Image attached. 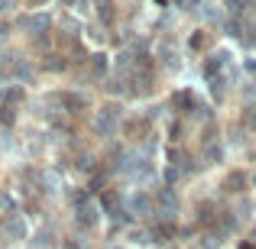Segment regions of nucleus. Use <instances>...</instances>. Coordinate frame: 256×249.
Masks as SVG:
<instances>
[{"instance_id":"f257e3e1","label":"nucleus","mask_w":256,"mask_h":249,"mask_svg":"<svg viewBox=\"0 0 256 249\" xmlns=\"http://www.w3.org/2000/svg\"><path fill=\"white\" fill-rule=\"evenodd\" d=\"M26 233H30V224H26L23 214H10L4 220V237L6 240H26Z\"/></svg>"},{"instance_id":"f03ea898","label":"nucleus","mask_w":256,"mask_h":249,"mask_svg":"<svg viewBox=\"0 0 256 249\" xmlns=\"http://www.w3.org/2000/svg\"><path fill=\"white\" fill-rule=\"evenodd\" d=\"M117 120H120V107H117V104L104 107V110H100V117H98V130H100V133H114Z\"/></svg>"},{"instance_id":"7ed1b4c3","label":"nucleus","mask_w":256,"mask_h":249,"mask_svg":"<svg viewBox=\"0 0 256 249\" xmlns=\"http://www.w3.org/2000/svg\"><path fill=\"white\" fill-rule=\"evenodd\" d=\"M159 214H162L166 220H172L175 214H178V198H175V191H169V188L159 194Z\"/></svg>"},{"instance_id":"20e7f679","label":"nucleus","mask_w":256,"mask_h":249,"mask_svg":"<svg viewBox=\"0 0 256 249\" xmlns=\"http://www.w3.org/2000/svg\"><path fill=\"white\" fill-rule=\"evenodd\" d=\"M98 220H100L98 204H88V201H82V207H78V227H82V230H88V227H94Z\"/></svg>"},{"instance_id":"39448f33","label":"nucleus","mask_w":256,"mask_h":249,"mask_svg":"<svg viewBox=\"0 0 256 249\" xmlns=\"http://www.w3.org/2000/svg\"><path fill=\"white\" fill-rule=\"evenodd\" d=\"M0 100H4L6 107L20 104V100H23V84H4V87H0Z\"/></svg>"},{"instance_id":"423d86ee","label":"nucleus","mask_w":256,"mask_h":249,"mask_svg":"<svg viewBox=\"0 0 256 249\" xmlns=\"http://www.w3.org/2000/svg\"><path fill=\"white\" fill-rule=\"evenodd\" d=\"M150 198L146 194H130L126 198V211H133V214H150Z\"/></svg>"},{"instance_id":"0eeeda50","label":"nucleus","mask_w":256,"mask_h":249,"mask_svg":"<svg viewBox=\"0 0 256 249\" xmlns=\"http://www.w3.org/2000/svg\"><path fill=\"white\" fill-rule=\"evenodd\" d=\"M26 29L32 32V36H42L46 29H49V16L46 13H39V16H32V19H26Z\"/></svg>"},{"instance_id":"6e6552de","label":"nucleus","mask_w":256,"mask_h":249,"mask_svg":"<svg viewBox=\"0 0 256 249\" xmlns=\"http://www.w3.org/2000/svg\"><path fill=\"white\" fill-rule=\"evenodd\" d=\"M220 237H224V233H218V230H208L204 237H201V246H204V249H220Z\"/></svg>"},{"instance_id":"1a4fd4ad","label":"nucleus","mask_w":256,"mask_h":249,"mask_svg":"<svg viewBox=\"0 0 256 249\" xmlns=\"http://www.w3.org/2000/svg\"><path fill=\"white\" fill-rule=\"evenodd\" d=\"M13 75H16L20 78V81H32V68H30V65H13Z\"/></svg>"},{"instance_id":"9d476101","label":"nucleus","mask_w":256,"mask_h":249,"mask_svg":"<svg viewBox=\"0 0 256 249\" xmlns=\"http://www.w3.org/2000/svg\"><path fill=\"white\" fill-rule=\"evenodd\" d=\"M244 185H246V175L244 172H234L230 178H227V188H234V191H240Z\"/></svg>"},{"instance_id":"9b49d317","label":"nucleus","mask_w":256,"mask_h":249,"mask_svg":"<svg viewBox=\"0 0 256 249\" xmlns=\"http://www.w3.org/2000/svg\"><path fill=\"white\" fill-rule=\"evenodd\" d=\"M130 240L143 246V243H152V233H146V230H133V233H130Z\"/></svg>"},{"instance_id":"f8f14e48","label":"nucleus","mask_w":256,"mask_h":249,"mask_svg":"<svg viewBox=\"0 0 256 249\" xmlns=\"http://www.w3.org/2000/svg\"><path fill=\"white\" fill-rule=\"evenodd\" d=\"M98 13L104 19H114V6H110V0H98Z\"/></svg>"},{"instance_id":"ddd939ff","label":"nucleus","mask_w":256,"mask_h":249,"mask_svg":"<svg viewBox=\"0 0 256 249\" xmlns=\"http://www.w3.org/2000/svg\"><path fill=\"white\" fill-rule=\"evenodd\" d=\"M46 68H52V71H62V68H65V62H62L58 55H49V58H46Z\"/></svg>"},{"instance_id":"4468645a","label":"nucleus","mask_w":256,"mask_h":249,"mask_svg":"<svg viewBox=\"0 0 256 249\" xmlns=\"http://www.w3.org/2000/svg\"><path fill=\"white\" fill-rule=\"evenodd\" d=\"M211 91H214V97H224V81H220V78H211Z\"/></svg>"},{"instance_id":"2eb2a0df","label":"nucleus","mask_w":256,"mask_h":249,"mask_svg":"<svg viewBox=\"0 0 256 249\" xmlns=\"http://www.w3.org/2000/svg\"><path fill=\"white\" fill-rule=\"evenodd\" d=\"M49 233H42V237H36V243H30V249H46V246H49Z\"/></svg>"},{"instance_id":"dca6fc26","label":"nucleus","mask_w":256,"mask_h":249,"mask_svg":"<svg viewBox=\"0 0 256 249\" xmlns=\"http://www.w3.org/2000/svg\"><path fill=\"white\" fill-rule=\"evenodd\" d=\"M46 185H49V191H58V175H56V172L46 175Z\"/></svg>"},{"instance_id":"f3484780","label":"nucleus","mask_w":256,"mask_h":249,"mask_svg":"<svg viewBox=\"0 0 256 249\" xmlns=\"http://www.w3.org/2000/svg\"><path fill=\"white\" fill-rule=\"evenodd\" d=\"M94 68L104 71V68H107V55H94Z\"/></svg>"},{"instance_id":"a211bd4d","label":"nucleus","mask_w":256,"mask_h":249,"mask_svg":"<svg viewBox=\"0 0 256 249\" xmlns=\"http://www.w3.org/2000/svg\"><path fill=\"white\" fill-rule=\"evenodd\" d=\"M204 45V32H198V36H192V49H201Z\"/></svg>"},{"instance_id":"6ab92c4d","label":"nucleus","mask_w":256,"mask_h":249,"mask_svg":"<svg viewBox=\"0 0 256 249\" xmlns=\"http://www.w3.org/2000/svg\"><path fill=\"white\" fill-rule=\"evenodd\" d=\"M10 146H13V139L6 133H0V149H10Z\"/></svg>"},{"instance_id":"aec40b11","label":"nucleus","mask_w":256,"mask_h":249,"mask_svg":"<svg viewBox=\"0 0 256 249\" xmlns=\"http://www.w3.org/2000/svg\"><path fill=\"white\" fill-rule=\"evenodd\" d=\"M208 159H211V162H218V159H220V149H218V146H211V149H208Z\"/></svg>"},{"instance_id":"412c9836","label":"nucleus","mask_w":256,"mask_h":249,"mask_svg":"<svg viewBox=\"0 0 256 249\" xmlns=\"http://www.w3.org/2000/svg\"><path fill=\"white\" fill-rule=\"evenodd\" d=\"M175 178H178V168H175V165H172V168H169V172H166V181H175Z\"/></svg>"},{"instance_id":"4be33fe9","label":"nucleus","mask_w":256,"mask_h":249,"mask_svg":"<svg viewBox=\"0 0 256 249\" xmlns=\"http://www.w3.org/2000/svg\"><path fill=\"white\" fill-rule=\"evenodd\" d=\"M6 207H10V198H6V194H0V211H6Z\"/></svg>"},{"instance_id":"5701e85b","label":"nucleus","mask_w":256,"mask_h":249,"mask_svg":"<svg viewBox=\"0 0 256 249\" xmlns=\"http://www.w3.org/2000/svg\"><path fill=\"white\" fill-rule=\"evenodd\" d=\"M178 3L185 6V10H192V6H194V0H178Z\"/></svg>"},{"instance_id":"b1692460","label":"nucleus","mask_w":256,"mask_h":249,"mask_svg":"<svg viewBox=\"0 0 256 249\" xmlns=\"http://www.w3.org/2000/svg\"><path fill=\"white\" fill-rule=\"evenodd\" d=\"M65 249H82V243H68V246H65Z\"/></svg>"},{"instance_id":"393cba45","label":"nucleus","mask_w":256,"mask_h":249,"mask_svg":"<svg viewBox=\"0 0 256 249\" xmlns=\"http://www.w3.org/2000/svg\"><path fill=\"white\" fill-rule=\"evenodd\" d=\"M32 3H42V0H32Z\"/></svg>"}]
</instances>
